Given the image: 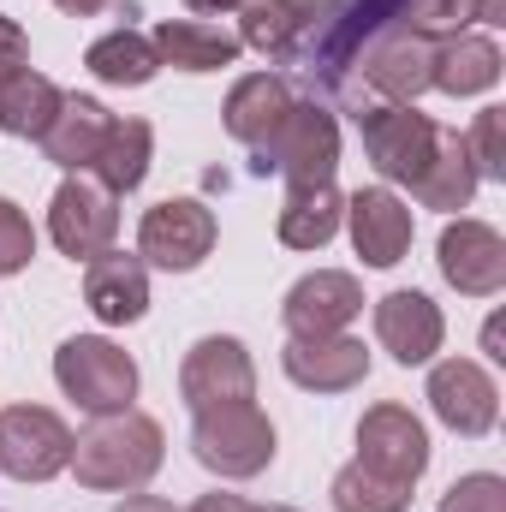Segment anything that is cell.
I'll list each match as a JSON object with an SVG mask.
<instances>
[{
	"mask_svg": "<svg viewBox=\"0 0 506 512\" xmlns=\"http://www.w3.org/2000/svg\"><path fill=\"white\" fill-rule=\"evenodd\" d=\"M358 465H370L387 483L417 489V477L429 471V429L417 423L411 405L381 399V405H370L358 417Z\"/></svg>",
	"mask_w": 506,
	"mask_h": 512,
	"instance_id": "obj_9",
	"label": "cell"
},
{
	"mask_svg": "<svg viewBox=\"0 0 506 512\" xmlns=\"http://www.w3.org/2000/svg\"><path fill=\"white\" fill-rule=\"evenodd\" d=\"M72 465V429L48 405H6L0 411V471L12 483H48Z\"/></svg>",
	"mask_w": 506,
	"mask_h": 512,
	"instance_id": "obj_8",
	"label": "cell"
},
{
	"mask_svg": "<svg viewBox=\"0 0 506 512\" xmlns=\"http://www.w3.org/2000/svg\"><path fill=\"white\" fill-rule=\"evenodd\" d=\"M48 239H54V251L72 256V262H90V256L114 251V239H120V197L102 191L90 173H66L54 203H48Z\"/></svg>",
	"mask_w": 506,
	"mask_h": 512,
	"instance_id": "obj_6",
	"label": "cell"
},
{
	"mask_svg": "<svg viewBox=\"0 0 506 512\" xmlns=\"http://www.w3.org/2000/svg\"><path fill=\"white\" fill-rule=\"evenodd\" d=\"M60 102H66V90L54 78H42V72L24 66L18 78L0 84V131L6 137H42L48 120L60 114Z\"/></svg>",
	"mask_w": 506,
	"mask_h": 512,
	"instance_id": "obj_28",
	"label": "cell"
},
{
	"mask_svg": "<svg viewBox=\"0 0 506 512\" xmlns=\"http://www.w3.org/2000/svg\"><path fill=\"white\" fill-rule=\"evenodd\" d=\"M108 131H114V114H108L96 96H66L60 114L48 120V131H42L36 143H42V155H48L54 167L90 173L96 155H102V143H108Z\"/></svg>",
	"mask_w": 506,
	"mask_h": 512,
	"instance_id": "obj_19",
	"label": "cell"
},
{
	"mask_svg": "<svg viewBox=\"0 0 506 512\" xmlns=\"http://www.w3.org/2000/svg\"><path fill=\"white\" fill-rule=\"evenodd\" d=\"M24 66H30V36H24V24H18V18H0V84L18 78Z\"/></svg>",
	"mask_w": 506,
	"mask_h": 512,
	"instance_id": "obj_34",
	"label": "cell"
},
{
	"mask_svg": "<svg viewBox=\"0 0 506 512\" xmlns=\"http://www.w3.org/2000/svg\"><path fill=\"white\" fill-rule=\"evenodd\" d=\"M346 227H352V251L370 268H393L411 251V209L387 185H370V191L346 197Z\"/></svg>",
	"mask_w": 506,
	"mask_h": 512,
	"instance_id": "obj_18",
	"label": "cell"
},
{
	"mask_svg": "<svg viewBox=\"0 0 506 512\" xmlns=\"http://www.w3.org/2000/svg\"><path fill=\"white\" fill-rule=\"evenodd\" d=\"M465 149L477 179H506V108H483L465 131Z\"/></svg>",
	"mask_w": 506,
	"mask_h": 512,
	"instance_id": "obj_31",
	"label": "cell"
},
{
	"mask_svg": "<svg viewBox=\"0 0 506 512\" xmlns=\"http://www.w3.org/2000/svg\"><path fill=\"white\" fill-rule=\"evenodd\" d=\"M393 24L429 42H447V36H465L471 24H506V0H405Z\"/></svg>",
	"mask_w": 506,
	"mask_h": 512,
	"instance_id": "obj_29",
	"label": "cell"
},
{
	"mask_svg": "<svg viewBox=\"0 0 506 512\" xmlns=\"http://www.w3.org/2000/svg\"><path fill=\"white\" fill-rule=\"evenodd\" d=\"M292 102H298V96H292V84H286L280 72H245V78L227 90L221 120H227V131H233L245 149H256L268 131L292 114Z\"/></svg>",
	"mask_w": 506,
	"mask_h": 512,
	"instance_id": "obj_21",
	"label": "cell"
},
{
	"mask_svg": "<svg viewBox=\"0 0 506 512\" xmlns=\"http://www.w3.org/2000/svg\"><path fill=\"white\" fill-rule=\"evenodd\" d=\"M251 512H298V507H251Z\"/></svg>",
	"mask_w": 506,
	"mask_h": 512,
	"instance_id": "obj_39",
	"label": "cell"
},
{
	"mask_svg": "<svg viewBox=\"0 0 506 512\" xmlns=\"http://www.w3.org/2000/svg\"><path fill=\"white\" fill-rule=\"evenodd\" d=\"M191 453H197L203 471H215L227 483H245V477H262L274 465L280 435H274V423L256 399H233V405L191 411Z\"/></svg>",
	"mask_w": 506,
	"mask_h": 512,
	"instance_id": "obj_2",
	"label": "cell"
},
{
	"mask_svg": "<svg viewBox=\"0 0 506 512\" xmlns=\"http://www.w3.org/2000/svg\"><path fill=\"white\" fill-rule=\"evenodd\" d=\"M256 173H280L292 185H328L340 167V126L322 102H292V114L251 149Z\"/></svg>",
	"mask_w": 506,
	"mask_h": 512,
	"instance_id": "obj_4",
	"label": "cell"
},
{
	"mask_svg": "<svg viewBox=\"0 0 506 512\" xmlns=\"http://www.w3.org/2000/svg\"><path fill=\"white\" fill-rule=\"evenodd\" d=\"M501 84V42L495 36H447L435 42V90L441 96H483Z\"/></svg>",
	"mask_w": 506,
	"mask_h": 512,
	"instance_id": "obj_24",
	"label": "cell"
},
{
	"mask_svg": "<svg viewBox=\"0 0 506 512\" xmlns=\"http://www.w3.org/2000/svg\"><path fill=\"white\" fill-rule=\"evenodd\" d=\"M84 304L108 328L143 322V310H149V268H143V256H131V251L90 256L84 262Z\"/></svg>",
	"mask_w": 506,
	"mask_h": 512,
	"instance_id": "obj_17",
	"label": "cell"
},
{
	"mask_svg": "<svg viewBox=\"0 0 506 512\" xmlns=\"http://www.w3.org/2000/svg\"><path fill=\"white\" fill-rule=\"evenodd\" d=\"M179 399L191 411H209V405H233V399H256V364L245 352V340L233 334H203L185 364H179Z\"/></svg>",
	"mask_w": 506,
	"mask_h": 512,
	"instance_id": "obj_13",
	"label": "cell"
},
{
	"mask_svg": "<svg viewBox=\"0 0 506 512\" xmlns=\"http://www.w3.org/2000/svg\"><path fill=\"white\" fill-rule=\"evenodd\" d=\"M304 24L310 0H239V48H256L268 60H292Z\"/></svg>",
	"mask_w": 506,
	"mask_h": 512,
	"instance_id": "obj_27",
	"label": "cell"
},
{
	"mask_svg": "<svg viewBox=\"0 0 506 512\" xmlns=\"http://www.w3.org/2000/svg\"><path fill=\"white\" fill-rule=\"evenodd\" d=\"M185 512H251V501H245V495H221V489H215V495H197Z\"/></svg>",
	"mask_w": 506,
	"mask_h": 512,
	"instance_id": "obj_35",
	"label": "cell"
},
{
	"mask_svg": "<svg viewBox=\"0 0 506 512\" xmlns=\"http://www.w3.org/2000/svg\"><path fill=\"white\" fill-rule=\"evenodd\" d=\"M352 66H358L364 90H376L381 102H393V108H417V96L435 90V42L417 36V30H399V24L376 30L358 48Z\"/></svg>",
	"mask_w": 506,
	"mask_h": 512,
	"instance_id": "obj_7",
	"label": "cell"
},
{
	"mask_svg": "<svg viewBox=\"0 0 506 512\" xmlns=\"http://www.w3.org/2000/svg\"><path fill=\"white\" fill-rule=\"evenodd\" d=\"M477 167H471V149H465V137L459 131H435V155H429V167L417 173V185H411V197L423 203V209H441V215H453V209H471V197H477Z\"/></svg>",
	"mask_w": 506,
	"mask_h": 512,
	"instance_id": "obj_23",
	"label": "cell"
},
{
	"mask_svg": "<svg viewBox=\"0 0 506 512\" xmlns=\"http://www.w3.org/2000/svg\"><path fill=\"white\" fill-rule=\"evenodd\" d=\"M328 501H334V512H405L411 507V489H405V483H387L370 465L352 459L346 471H334Z\"/></svg>",
	"mask_w": 506,
	"mask_h": 512,
	"instance_id": "obj_30",
	"label": "cell"
},
{
	"mask_svg": "<svg viewBox=\"0 0 506 512\" xmlns=\"http://www.w3.org/2000/svg\"><path fill=\"white\" fill-rule=\"evenodd\" d=\"M54 382L78 411L114 417V411H131L137 399V358L126 346H114L108 334H72L54 352Z\"/></svg>",
	"mask_w": 506,
	"mask_h": 512,
	"instance_id": "obj_3",
	"label": "cell"
},
{
	"mask_svg": "<svg viewBox=\"0 0 506 512\" xmlns=\"http://www.w3.org/2000/svg\"><path fill=\"white\" fill-rule=\"evenodd\" d=\"M114 512H179V507L161 501V495H137V489H131V495H120V507Z\"/></svg>",
	"mask_w": 506,
	"mask_h": 512,
	"instance_id": "obj_36",
	"label": "cell"
},
{
	"mask_svg": "<svg viewBox=\"0 0 506 512\" xmlns=\"http://www.w3.org/2000/svg\"><path fill=\"white\" fill-rule=\"evenodd\" d=\"M167 459V435L155 417L143 411H114V417H96L84 435H72V465L84 489L96 495H131L143 489Z\"/></svg>",
	"mask_w": 506,
	"mask_h": 512,
	"instance_id": "obj_1",
	"label": "cell"
},
{
	"mask_svg": "<svg viewBox=\"0 0 506 512\" xmlns=\"http://www.w3.org/2000/svg\"><path fill=\"white\" fill-rule=\"evenodd\" d=\"M286 382L304 393H352L370 376V346L352 334H328V340H286L280 352Z\"/></svg>",
	"mask_w": 506,
	"mask_h": 512,
	"instance_id": "obj_16",
	"label": "cell"
},
{
	"mask_svg": "<svg viewBox=\"0 0 506 512\" xmlns=\"http://www.w3.org/2000/svg\"><path fill=\"white\" fill-rule=\"evenodd\" d=\"M376 340H381V352L393 364H405V370L435 364V352L447 340V316H441V304L429 292L399 286V292L376 298Z\"/></svg>",
	"mask_w": 506,
	"mask_h": 512,
	"instance_id": "obj_15",
	"label": "cell"
},
{
	"mask_svg": "<svg viewBox=\"0 0 506 512\" xmlns=\"http://www.w3.org/2000/svg\"><path fill=\"white\" fill-rule=\"evenodd\" d=\"M84 72L96 84H114V90H143L161 72V54H155V42L143 30L120 24V30H108V36H96L84 48Z\"/></svg>",
	"mask_w": 506,
	"mask_h": 512,
	"instance_id": "obj_25",
	"label": "cell"
},
{
	"mask_svg": "<svg viewBox=\"0 0 506 512\" xmlns=\"http://www.w3.org/2000/svg\"><path fill=\"white\" fill-rule=\"evenodd\" d=\"M221 221L203 197H161L155 209H143L137 221V256L143 268H167V274H191L215 256Z\"/></svg>",
	"mask_w": 506,
	"mask_h": 512,
	"instance_id": "obj_5",
	"label": "cell"
},
{
	"mask_svg": "<svg viewBox=\"0 0 506 512\" xmlns=\"http://www.w3.org/2000/svg\"><path fill=\"white\" fill-rule=\"evenodd\" d=\"M155 54H161V66H173V72H221V66H239V36L233 30H221V24H209V18H161L155 24Z\"/></svg>",
	"mask_w": 506,
	"mask_h": 512,
	"instance_id": "obj_20",
	"label": "cell"
},
{
	"mask_svg": "<svg viewBox=\"0 0 506 512\" xmlns=\"http://www.w3.org/2000/svg\"><path fill=\"white\" fill-rule=\"evenodd\" d=\"M197 18H215V12H239V0H185Z\"/></svg>",
	"mask_w": 506,
	"mask_h": 512,
	"instance_id": "obj_38",
	"label": "cell"
},
{
	"mask_svg": "<svg viewBox=\"0 0 506 512\" xmlns=\"http://www.w3.org/2000/svg\"><path fill=\"white\" fill-rule=\"evenodd\" d=\"M358 131H364V155L387 185H417V173L429 167L435 155V120L417 114V108H393V102H376L358 114Z\"/></svg>",
	"mask_w": 506,
	"mask_h": 512,
	"instance_id": "obj_10",
	"label": "cell"
},
{
	"mask_svg": "<svg viewBox=\"0 0 506 512\" xmlns=\"http://www.w3.org/2000/svg\"><path fill=\"white\" fill-rule=\"evenodd\" d=\"M358 316H364V286H358V274H346V268H316V274H304V280L286 292V304H280L286 340H328V334H346Z\"/></svg>",
	"mask_w": 506,
	"mask_h": 512,
	"instance_id": "obj_11",
	"label": "cell"
},
{
	"mask_svg": "<svg viewBox=\"0 0 506 512\" xmlns=\"http://www.w3.org/2000/svg\"><path fill=\"white\" fill-rule=\"evenodd\" d=\"M435 262H441L447 286L465 292V298H495L506 286V239L489 221H471V215L447 221L441 245H435Z\"/></svg>",
	"mask_w": 506,
	"mask_h": 512,
	"instance_id": "obj_14",
	"label": "cell"
},
{
	"mask_svg": "<svg viewBox=\"0 0 506 512\" xmlns=\"http://www.w3.org/2000/svg\"><path fill=\"white\" fill-rule=\"evenodd\" d=\"M149 161H155V126L149 120H114L96 167H90V179L102 191H114V197H131L149 179Z\"/></svg>",
	"mask_w": 506,
	"mask_h": 512,
	"instance_id": "obj_26",
	"label": "cell"
},
{
	"mask_svg": "<svg viewBox=\"0 0 506 512\" xmlns=\"http://www.w3.org/2000/svg\"><path fill=\"white\" fill-rule=\"evenodd\" d=\"M60 12H72V18H96V12H108L114 0H54Z\"/></svg>",
	"mask_w": 506,
	"mask_h": 512,
	"instance_id": "obj_37",
	"label": "cell"
},
{
	"mask_svg": "<svg viewBox=\"0 0 506 512\" xmlns=\"http://www.w3.org/2000/svg\"><path fill=\"white\" fill-rule=\"evenodd\" d=\"M30 256H36V227H30V215H24L12 197H0V280H6V274H24Z\"/></svg>",
	"mask_w": 506,
	"mask_h": 512,
	"instance_id": "obj_32",
	"label": "cell"
},
{
	"mask_svg": "<svg viewBox=\"0 0 506 512\" xmlns=\"http://www.w3.org/2000/svg\"><path fill=\"white\" fill-rule=\"evenodd\" d=\"M429 411L465 435V441H483L495 423H501V387L495 376L477 364V358H441L429 370Z\"/></svg>",
	"mask_w": 506,
	"mask_h": 512,
	"instance_id": "obj_12",
	"label": "cell"
},
{
	"mask_svg": "<svg viewBox=\"0 0 506 512\" xmlns=\"http://www.w3.org/2000/svg\"><path fill=\"white\" fill-rule=\"evenodd\" d=\"M340 221H346V197H340L334 179L328 185H292L286 203H280L274 233H280L286 251H322V245H334Z\"/></svg>",
	"mask_w": 506,
	"mask_h": 512,
	"instance_id": "obj_22",
	"label": "cell"
},
{
	"mask_svg": "<svg viewBox=\"0 0 506 512\" xmlns=\"http://www.w3.org/2000/svg\"><path fill=\"white\" fill-rule=\"evenodd\" d=\"M441 512H506V483L495 471H471L441 495Z\"/></svg>",
	"mask_w": 506,
	"mask_h": 512,
	"instance_id": "obj_33",
	"label": "cell"
}]
</instances>
